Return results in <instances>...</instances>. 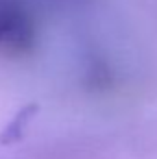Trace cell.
I'll list each match as a JSON object with an SVG mask.
<instances>
[{
	"mask_svg": "<svg viewBox=\"0 0 157 159\" xmlns=\"http://www.w3.org/2000/svg\"><path fill=\"white\" fill-rule=\"evenodd\" d=\"M35 41V26L22 0H0V48L7 56H24Z\"/></svg>",
	"mask_w": 157,
	"mask_h": 159,
	"instance_id": "6da1fadb",
	"label": "cell"
},
{
	"mask_svg": "<svg viewBox=\"0 0 157 159\" xmlns=\"http://www.w3.org/2000/svg\"><path fill=\"white\" fill-rule=\"evenodd\" d=\"M37 111V106H26L24 109L19 111V115L13 119V122L6 128L4 131V141H13L20 135V131L24 129V126L28 124V120L34 117V113Z\"/></svg>",
	"mask_w": 157,
	"mask_h": 159,
	"instance_id": "7a4b0ae2",
	"label": "cell"
},
{
	"mask_svg": "<svg viewBox=\"0 0 157 159\" xmlns=\"http://www.w3.org/2000/svg\"><path fill=\"white\" fill-rule=\"evenodd\" d=\"M89 85L94 89H105L111 85V72L105 69L104 63H94L89 70Z\"/></svg>",
	"mask_w": 157,
	"mask_h": 159,
	"instance_id": "3957f363",
	"label": "cell"
}]
</instances>
